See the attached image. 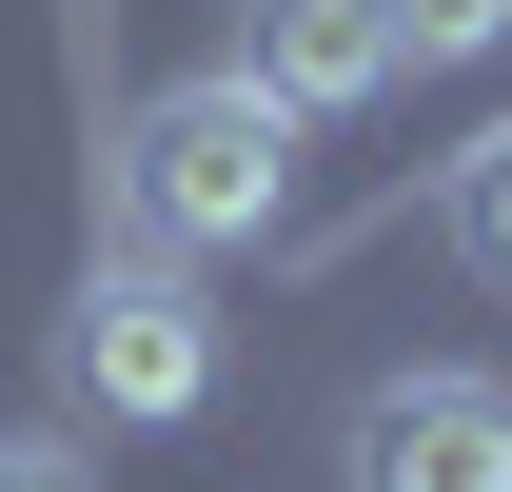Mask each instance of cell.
Returning a JSON list of instances; mask_svg holds the SVG:
<instances>
[{"label":"cell","instance_id":"6da1fadb","mask_svg":"<svg viewBox=\"0 0 512 492\" xmlns=\"http://www.w3.org/2000/svg\"><path fill=\"white\" fill-rule=\"evenodd\" d=\"M276 217H296V119H276L237 60L158 79L119 119V237L138 256H237V237H276Z\"/></svg>","mask_w":512,"mask_h":492},{"label":"cell","instance_id":"7a4b0ae2","mask_svg":"<svg viewBox=\"0 0 512 492\" xmlns=\"http://www.w3.org/2000/svg\"><path fill=\"white\" fill-rule=\"evenodd\" d=\"M60 394L99 433H178V414H217V296H197L178 256H99V276H79L60 296Z\"/></svg>","mask_w":512,"mask_h":492},{"label":"cell","instance_id":"3957f363","mask_svg":"<svg viewBox=\"0 0 512 492\" xmlns=\"http://www.w3.org/2000/svg\"><path fill=\"white\" fill-rule=\"evenodd\" d=\"M355 492H512V394L493 374H375L355 433H335Z\"/></svg>","mask_w":512,"mask_h":492},{"label":"cell","instance_id":"277c9868","mask_svg":"<svg viewBox=\"0 0 512 492\" xmlns=\"http://www.w3.org/2000/svg\"><path fill=\"white\" fill-rule=\"evenodd\" d=\"M237 79L276 119H375L414 79V40H394V0H237Z\"/></svg>","mask_w":512,"mask_h":492},{"label":"cell","instance_id":"5b68a950","mask_svg":"<svg viewBox=\"0 0 512 492\" xmlns=\"http://www.w3.org/2000/svg\"><path fill=\"white\" fill-rule=\"evenodd\" d=\"M434 217H453V256H473V276L512 296V119L473 138V158H453V197H434Z\"/></svg>","mask_w":512,"mask_h":492},{"label":"cell","instance_id":"8992f818","mask_svg":"<svg viewBox=\"0 0 512 492\" xmlns=\"http://www.w3.org/2000/svg\"><path fill=\"white\" fill-rule=\"evenodd\" d=\"M394 40H414V60H493L512 0H394Z\"/></svg>","mask_w":512,"mask_h":492},{"label":"cell","instance_id":"52a82bcc","mask_svg":"<svg viewBox=\"0 0 512 492\" xmlns=\"http://www.w3.org/2000/svg\"><path fill=\"white\" fill-rule=\"evenodd\" d=\"M0 492H99V473H79L60 433H0Z\"/></svg>","mask_w":512,"mask_h":492}]
</instances>
